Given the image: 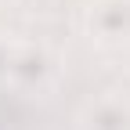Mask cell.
<instances>
[{
  "instance_id": "obj_1",
  "label": "cell",
  "mask_w": 130,
  "mask_h": 130,
  "mask_svg": "<svg viewBox=\"0 0 130 130\" xmlns=\"http://www.w3.org/2000/svg\"><path fill=\"white\" fill-rule=\"evenodd\" d=\"M58 79V58L43 43H22L14 40L11 69H7V87L18 94H47Z\"/></svg>"
},
{
  "instance_id": "obj_5",
  "label": "cell",
  "mask_w": 130,
  "mask_h": 130,
  "mask_svg": "<svg viewBox=\"0 0 130 130\" xmlns=\"http://www.w3.org/2000/svg\"><path fill=\"white\" fill-rule=\"evenodd\" d=\"M7 4H14V0H0V7H7Z\"/></svg>"
},
{
  "instance_id": "obj_6",
  "label": "cell",
  "mask_w": 130,
  "mask_h": 130,
  "mask_svg": "<svg viewBox=\"0 0 130 130\" xmlns=\"http://www.w3.org/2000/svg\"><path fill=\"white\" fill-rule=\"evenodd\" d=\"M0 130H4V123H0Z\"/></svg>"
},
{
  "instance_id": "obj_2",
  "label": "cell",
  "mask_w": 130,
  "mask_h": 130,
  "mask_svg": "<svg viewBox=\"0 0 130 130\" xmlns=\"http://www.w3.org/2000/svg\"><path fill=\"white\" fill-rule=\"evenodd\" d=\"M87 36L98 47L130 43V0H94L87 7Z\"/></svg>"
},
{
  "instance_id": "obj_3",
  "label": "cell",
  "mask_w": 130,
  "mask_h": 130,
  "mask_svg": "<svg viewBox=\"0 0 130 130\" xmlns=\"http://www.w3.org/2000/svg\"><path fill=\"white\" fill-rule=\"evenodd\" d=\"M83 130H130V98L126 94H105L90 105Z\"/></svg>"
},
{
  "instance_id": "obj_4",
  "label": "cell",
  "mask_w": 130,
  "mask_h": 130,
  "mask_svg": "<svg viewBox=\"0 0 130 130\" xmlns=\"http://www.w3.org/2000/svg\"><path fill=\"white\" fill-rule=\"evenodd\" d=\"M11 54H14V40L0 36V83H7V69H11Z\"/></svg>"
}]
</instances>
